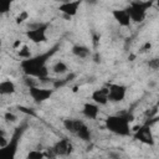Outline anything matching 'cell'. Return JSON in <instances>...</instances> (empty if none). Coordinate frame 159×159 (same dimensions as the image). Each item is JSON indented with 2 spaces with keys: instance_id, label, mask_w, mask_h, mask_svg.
Wrapping results in <instances>:
<instances>
[{
  "instance_id": "obj_5",
  "label": "cell",
  "mask_w": 159,
  "mask_h": 159,
  "mask_svg": "<svg viewBox=\"0 0 159 159\" xmlns=\"http://www.w3.org/2000/svg\"><path fill=\"white\" fill-rule=\"evenodd\" d=\"M29 89V94L32 98V101L35 103H43L47 99H50L55 92V89L52 88H45V87H40L39 84L36 86H31L27 87Z\"/></svg>"
},
{
  "instance_id": "obj_19",
  "label": "cell",
  "mask_w": 159,
  "mask_h": 159,
  "mask_svg": "<svg viewBox=\"0 0 159 159\" xmlns=\"http://www.w3.org/2000/svg\"><path fill=\"white\" fill-rule=\"evenodd\" d=\"M14 0H0V15L7 14L12 6Z\"/></svg>"
},
{
  "instance_id": "obj_17",
  "label": "cell",
  "mask_w": 159,
  "mask_h": 159,
  "mask_svg": "<svg viewBox=\"0 0 159 159\" xmlns=\"http://www.w3.org/2000/svg\"><path fill=\"white\" fill-rule=\"evenodd\" d=\"M67 71H68V67L63 61H57L56 63L52 65V72L56 75H63Z\"/></svg>"
},
{
  "instance_id": "obj_14",
  "label": "cell",
  "mask_w": 159,
  "mask_h": 159,
  "mask_svg": "<svg viewBox=\"0 0 159 159\" xmlns=\"http://www.w3.org/2000/svg\"><path fill=\"white\" fill-rule=\"evenodd\" d=\"M75 135H77V137L81 139V140L88 142V140H91L92 133H91V129L88 128V125H87L84 122H82V123H81V125L78 127L77 132L75 133Z\"/></svg>"
},
{
  "instance_id": "obj_9",
  "label": "cell",
  "mask_w": 159,
  "mask_h": 159,
  "mask_svg": "<svg viewBox=\"0 0 159 159\" xmlns=\"http://www.w3.org/2000/svg\"><path fill=\"white\" fill-rule=\"evenodd\" d=\"M134 137H135V139H138L139 142H142L144 144H148V145L154 144V138H153V134H152L149 125H144V127L139 125V128L135 130Z\"/></svg>"
},
{
  "instance_id": "obj_28",
  "label": "cell",
  "mask_w": 159,
  "mask_h": 159,
  "mask_svg": "<svg viewBox=\"0 0 159 159\" xmlns=\"http://www.w3.org/2000/svg\"><path fill=\"white\" fill-rule=\"evenodd\" d=\"M1 46H2V40L0 39V47H1Z\"/></svg>"
},
{
  "instance_id": "obj_8",
  "label": "cell",
  "mask_w": 159,
  "mask_h": 159,
  "mask_svg": "<svg viewBox=\"0 0 159 159\" xmlns=\"http://www.w3.org/2000/svg\"><path fill=\"white\" fill-rule=\"evenodd\" d=\"M52 150H53L56 157H66V155H70L72 153L73 145L68 139L63 138V139H60L58 142L55 143V145L52 147Z\"/></svg>"
},
{
  "instance_id": "obj_4",
  "label": "cell",
  "mask_w": 159,
  "mask_h": 159,
  "mask_svg": "<svg viewBox=\"0 0 159 159\" xmlns=\"http://www.w3.org/2000/svg\"><path fill=\"white\" fill-rule=\"evenodd\" d=\"M47 24H34L31 25L25 35L32 43H42L47 41Z\"/></svg>"
},
{
  "instance_id": "obj_3",
  "label": "cell",
  "mask_w": 159,
  "mask_h": 159,
  "mask_svg": "<svg viewBox=\"0 0 159 159\" xmlns=\"http://www.w3.org/2000/svg\"><path fill=\"white\" fill-rule=\"evenodd\" d=\"M153 5V0L149 1H143V0H133L129 2V5L125 7L127 12L129 14L130 21L133 22H143L144 19L147 17L148 10L152 7Z\"/></svg>"
},
{
  "instance_id": "obj_20",
  "label": "cell",
  "mask_w": 159,
  "mask_h": 159,
  "mask_svg": "<svg viewBox=\"0 0 159 159\" xmlns=\"http://www.w3.org/2000/svg\"><path fill=\"white\" fill-rule=\"evenodd\" d=\"M27 158H30V159H41V158H45V153L41 149H34L27 154Z\"/></svg>"
},
{
  "instance_id": "obj_22",
  "label": "cell",
  "mask_w": 159,
  "mask_h": 159,
  "mask_svg": "<svg viewBox=\"0 0 159 159\" xmlns=\"http://www.w3.org/2000/svg\"><path fill=\"white\" fill-rule=\"evenodd\" d=\"M4 119H5L6 122H9V123H15V122L17 120V116H16L15 113L7 111V112L4 113Z\"/></svg>"
},
{
  "instance_id": "obj_25",
  "label": "cell",
  "mask_w": 159,
  "mask_h": 159,
  "mask_svg": "<svg viewBox=\"0 0 159 159\" xmlns=\"http://www.w3.org/2000/svg\"><path fill=\"white\" fill-rule=\"evenodd\" d=\"M150 47H152V43H150V42H147L142 50H143V51H147V50H148V48H150Z\"/></svg>"
},
{
  "instance_id": "obj_2",
  "label": "cell",
  "mask_w": 159,
  "mask_h": 159,
  "mask_svg": "<svg viewBox=\"0 0 159 159\" xmlns=\"http://www.w3.org/2000/svg\"><path fill=\"white\" fill-rule=\"evenodd\" d=\"M133 117L129 114H113L106 118L104 123L109 132L119 137H128L132 133L130 122Z\"/></svg>"
},
{
  "instance_id": "obj_18",
  "label": "cell",
  "mask_w": 159,
  "mask_h": 159,
  "mask_svg": "<svg viewBox=\"0 0 159 159\" xmlns=\"http://www.w3.org/2000/svg\"><path fill=\"white\" fill-rule=\"evenodd\" d=\"M16 52H17V56H19L21 60H25V58H29V57L32 56V55H31V51H30V47H29L26 43H22V45L16 50Z\"/></svg>"
},
{
  "instance_id": "obj_26",
  "label": "cell",
  "mask_w": 159,
  "mask_h": 159,
  "mask_svg": "<svg viewBox=\"0 0 159 159\" xmlns=\"http://www.w3.org/2000/svg\"><path fill=\"white\" fill-rule=\"evenodd\" d=\"M83 1H87L88 4H91V5H93V4H96L97 2V0H83Z\"/></svg>"
},
{
  "instance_id": "obj_15",
  "label": "cell",
  "mask_w": 159,
  "mask_h": 159,
  "mask_svg": "<svg viewBox=\"0 0 159 159\" xmlns=\"http://www.w3.org/2000/svg\"><path fill=\"white\" fill-rule=\"evenodd\" d=\"M72 53L78 58H87L91 55V51L84 45H73L72 46Z\"/></svg>"
},
{
  "instance_id": "obj_23",
  "label": "cell",
  "mask_w": 159,
  "mask_h": 159,
  "mask_svg": "<svg viewBox=\"0 0 159 159\" xmlns=\"http://www.w3.org/2000/svg\"><path fill=\"white\" fill-rule=\"evenodd\" d=\"M7 144V139H6V133L4 129H0V148L5 147Z\"/></svg>"
},
{
  "instance_id": "obj_1",
  "label": "cell",
  "mask_w": 159,
  "mask_h": 159,
  "mask_svg": "<svg viewBox=\"0 0 159 159\" xmlns=\"http://www.w3.org/2000/svg\"><path fill=\"white\" fill-rule=\"evenodd\" d=\"M55 50H51L46 53H40L36 56H31L29 58L21 60L20 67L25 76H31L37 80H46L48 76V68H47V61L52 56Z\"/></svg>"
},
{
  "instance_id": "obj_11",
  "label": "cell",
  "mask_w": 159,
  "mask_h": 159,
  "mask_svg": "<svg viewBox=\"0 0 159 159\" xmlns=\"http://www.w3.org/2000/svg\"><path fill=\"white\" fill-rule=\"evenodd\" d=\"M91 99L93 103L98 106H106L108 103V88L107 86H103L101 88H97L92 92Z\"/></svg>"
},
{
  "instance_id": "obj_12",
  "label": "cell",
  "mask_w": 159,
  "mask_h": 159,
  "mask_svg": "<svg viewBox=\"0 0 159 159\" xmlns=\"http://www.w3.org/2000/svg\"><path fill=\"white\" fill-rule=\"evenodd\" d=\"M82 114L87 118V119H97L98 114H99V106L93 103V102H86L82 107Z\"/></svg>"
},
{
  "instance_id": "obj_27",
  "label": "cell",
  "mask_w": 159,
  "mask_h": 159,
  "mask_svg": "<svg viewBox=\"0 0 159 159\" xmlns=\"http://www.w3.org/2000/svg\"><path fill=\"white\" fill-rule=\"evenodd\" d=\"M55 1H57L58 4H62V2H66V1H70V0H55Z\"/></svg>"
},
{
  "instance_id": "obj_16",
  "label": "cell",
  "mask_w": 159,
  "mask_h": 159,
  "mask_svg": "<svg viewBox=\"0 0 159 159\" xmlns=\"http://www.w3.org/2000/svg\"><path fill=\"white\" fill-rule=\"evenodd\" d=\"M81 123H82V120H80V119L67 118V119H65V120H63V127H65V129H66L67 132H70V133L75 134V133L77 132L78 127L81 125Z\"/></svg>"
},
{
  "instance_id": "obj_7",
  "label": "cell",
  "mask_w": 159,
  "mask_h": 159,
  "mask_svg": "<svg viewBox=\"0 0 159 159\" xmlns=\"http://www.w3.org/2000/svg\"><path fill=\"white\" fill-rule=\"evenodd\" d=\"M83 0H70V1H66V2H62L58 5V11L62 12L66 17H73L77 15L78 10H80V6L82 5Z\"/></svg>"
},
{
  "instance_id": "obj_6",
  "label": "cell",
  "mask_w": 159,
  "mask_h": 159,
  "mask_svg": "<svg viewBox=\"0 0 159 159\" xmlns=\"http://www.w3.org/2000/svg\"><path fill=\"white\" fill-rule=\"evenodd\" d=\"M108 88V102L119 103L127 96V87L120 83H109L107 84Z\"/></svg>"
},
{
  "instance_id": "obj_13",
  "label": "cell",
  "mask_w": 159,
  "mask_h": 159,
  "mask_svg": "<svg viewBox=\"0 0 159 159\" xmlns=\"http://www.w3.org/2000/svg\"><path fill=\"white\" fill-rule=\"evenodd\" d=\"M16 84L11 80H4L0 82V96H10L15 93Z\"/></svg>"
},
{
  "instance_id": "obj_24",
  "label": "cell",
  "mask_w": 159,
  "mask_h": 159,
  "mask_svg": "<svg viewBox=\"0 0 159 159\" xmlns=\"http://www.w3.org/2000/svg\"><path fill=\"white\" fill-rule=\"evenodd\" d=\"M149 67H152L153 70H158L159 67V60L158 58H153L149 61Z\"/></svg>"
},
{
  "instance_id": "obj_10",
  "label": "cell",
  "mask_w": 159,
  "mask_h": 159,
  "mask_svg": "<svg viewBox=\"0 0 159 159\" xmlns=\"http://www.w3.org/2000/svg\"><path fill=\"white\" fill-rule=\"evenodd\" d=\"M112 16L116 20V22L122 27H129L130 24H132L129 14L127 12L125 7L124 9H114V10H112Z\"/></svg>"
},
{
  "instance_id": "obj_21",
  "label": "cell",
  "mask_w": 159,
  "mask_h": 159,
  "mask_svg": "<svg viewBox=\"0 0 159 159\" xmlns=\"http://www.w3.org/2000/svg\"><path fill=\"white\" fill-rule=\"evenodd\" d=\"M29 20V12L26 10H22L20 14H17V16L15 17V22L16 24H22L24 21Z\"/></svg>"
}]
</instances>
